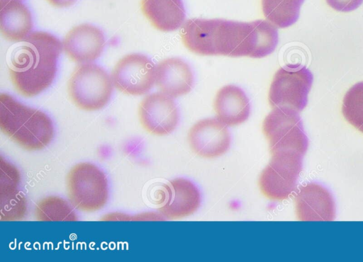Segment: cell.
Instances as JSON below:
<instances>
[{
	"instance_id": "cell-1",
	"label": "cell",
	"mask_w": 363,
	"mask_h": 262,
	"mask_svg": "<svg viewBox=\"0 0 363 262\" xmlns=\"http://www.w3.org/2000/svg\"><path fill=\"white\" fill-rule=\"evenodd\" d=\"M184 45L200 55L262 58L279 42L277 28L268 21L240 22L220 18H191L181 30Z\"/></svg>"
},
{
	"instance_id": "cell-2",
	"label": "cell",
	"mask_w": 363,
	"mask_h": 262,
	"mask_svg": "<svg viewBox=\"0 0 363 262\" xmlns=\"http://www.w3.org/2000/svg\"><path fill=\"white\" fill-rule=\"evenodd\" d=\"M62 42L52 34L33 31L16 48L9 67L16 91L24 97H34L53 82Z\"/></svg>"
},
{
	"instance_id": "cell-3",
	"label": "cell",
	"mask_w": 363,
	"mask_h": 262,
	"mask_svg": "<svg viewBox=\"0 0 363 262\" xmlns=\"http://www.w3.org/2000/svg\"><path fill=\"white\" fill-rule=\"evenodd\" d=\"M0 129L11 141L27 151L45 149L55 135L52 120L45 113L5 93L0 94Z\"/></svg>"
},
{
	"instance_id": "cell-4",
	"label": "cell",
	"mask_w": 363,
	"mask_h": 262,
	"mask_svg": "<svg viewBox=\"0 0 363 262\" xmlns=\"http://www.w3.org/2000/svg\"><path fill=\"white\" fill-rule=\"evenodd\" d=\"M66 186L69 201L79 211L96 212L108 203V178L93 163L79 162L73 166L67 175Z\"/></svg>"
},
{
	"instance_id": "cell-5",
	"label": "cell",
	"mask_w": 363,
	"mask_h": 262,
	"mask_svg": "<svg viewBox=\"0 0 363 262\" xmlns=\"http://www.w3.org/2000/svg\"><path fill=\"white\" fill-rule=\"evenodd\" d=\"M113 90L111 76L104 68L91 62L76 67L67 83L70 100L77 108L86 111H96L105 107Z\"/></svg>"
},
{
	"instance_id": "cell-6",
	"label": "cell",
	"mask_w": 363,
	"mask_h": 262,
	"mask_svg": "<svg viewBox=\"0 0 363 262\" xmlns=\"http://www.w3.org/2000/svg\"><path fill=\"white\" fill-rule=\"evenodd\" d=\"M262 132L271 154L289 152L303 156L307 151L308 139L302 120L296 110L273 108L263 121Z\"/></svg>"
},
{
	"instance_id": "cell-7",
	"label": "cell",
	"mask_w": 363,
	"mask_h": 262,
	"mask_svg": "<svg viewBox=\"0 0 363 262\" xmlns=\"http://www.w3.org/2000/svg\"><path fill=\"white\" fill-rule=\"evenodd\" d=\"M313 81L312 72L301 64H287L275 73L268 100L272 108L303 110Z\"/></svg>"
},
{
	"instance_id": "cell-8",
	"label": "cell",
	"mask_w": 363,
	"mask_h": 262,
	"mask_svg": "<svg viewBox=\"0 0 363 262\" xmlns=\"http://www.w3.org/2000/svg\"><path fill=\"white\" fill-rule=\"evenodd\" d=\"M259 178L261 193L270 200L287 199L295 190L303 168V155L295 152L271 154Z\"/></svg>"
},
{
	"instance_id": "cell-9",
	"label": "cell",
	"mask_w": 363,
	"mask_h": 262,
	"mask_svg": "<svg viewBox=\"0 0 363 262\" xmlns=\"http://www.w3.org/2000/svg\"><path fill=\"white\" fill-rule=\"evenodd\" d=\"M156 66L146 55L132 53L120 59L111 72L114 86L125 94L142 96L155 83Z\"/></svg>"
},
{
	"instance_id": "cell-10",
	"label": "cell",
	"mask_w": 363,
	"mask_h": 262,
	"mask_svg": "<svg viewBox=\"0 0 363 262\" xmlns=\"http://www.w3.org/2000/svg\"><path fill=\"white\" fill-rule=\"evenodd\" d=\"M158 210L164 219L172 220L194 214L201 205L197 186L186 178H177L163 185L157 192Z\"/></svg>"
},
{
	"instance_id": "cell-11",
	"label": "cell",
	"mask_w": 363,
	"mask_h": 262,
	"mask_svg": "<svg viewBox=\"0 0 363 262\" xmlns=\"http://www.w3.org/2000/svg\"><path fill=\"white\" fill-rule=\"evenodd\" d=\"M138 118L142 127L156 136L171 134L177 127L179 113L173 98L162 93L147 95L138 106Z\"/></svg>"
},
{
	"instance_id": "cell-12",
	"label": "cell",
	"mask_w": 363,
	"mask_h": 262,
	"mask_svg": "<svg viewBox=\"0 0 363 262\" xmlns=\"http://www.w3.org/2000/svg\"><path fill=\"white\" fill-rule=\"evenodd\" d=\"M191 150L205 159H214L230 149L231 136L228 126L217 118H204L196 122L188 132Z\"/></svg>"
},
{
	"instance_id": "cell-13",
	"label": "cell",
	"mask_w": 363,
	"mask_h": 262,
	"mask_svg": "<svg viewBox=\"0 0 363 262\" xmlns=\"http://www.w3.org/2000/svg\"><path fill=\"white\" fill-rule=\"evenodd\" d=\"M105 43V36L101 29L89 23H82L73 27L66 34L62 46L71 60L85 64L101 56Z\"/></svg>"
},
{
	"instance_id": "cell-14",
	"label": "cell",
	"mask_w": 363,
	"mask_h": 262,
	"mask_svg": "<svg viewBox=\"0 0 363 262\" xmlns=\"http://www.w3.org/2000/svg\"><path fill=\"white\" fill-rule=\"evenodd\" d=\"M295 211L301 221H333L335 205L330 192L322 185L309 183L302 186L294 198Z\"/></svg>"
},
{
	"instance_id": "cell-15",
	"label": "cell",
	"mask_w": 363,
	"mask_h": 262,
	"mask_svg": "<svg viewBox=\"0 0 363 262\" xmlns=\"http://www.w3.org/2000/svg\"><path fill=\"white\" fill-rule=\"evenodd\" d=\"M155 83L161 92L177 98L190 92L194 74L190 66L179 57L161 61L156 67Z\"/></svg>"
},
{
	"instance_id": "cell-16",
	"label": "cell",
	"mask_w": 363,
	"mask_h": 262,
	"mask_svg": "<svg viewBox=\"0 0 363 262\" xmlns=\"http://www.w3.org/2000/svg\"><path fill=\"white\" fill-rule=\"evenodd\" d=\"M213 108L216 118L230 127L245 123L251 110L248 97L235 85H226L217 92Z\"/></svg>"
},
{
	"instance_id": "cell-17",
	"label": "cell",
	"mask_w": 363,
	"mask_h": 262,
	"mask_svg": "<svg viewBox=\"0 0 363 262\" xmlns=\"http://www.w3.org/2000/svg\"><path fill=\"white\" fill-rule=\"evenodd\" d=\"M32 14L21 0H0V29L11 42H23L32 32Z\"/></svg>"
},
{
	"instance_id": "cell-18",
	"label": "cell",
	"mask_w": 363,
	"mask_h": 262,
	"mask_svg": "<svg viewBox=\"0 0 363 262\" xmlns=\"http://www.w3.org/2000/svg\"><path fill=\"white\" fill-rule=\"evenodd\" d=\"M141 10L152 26L162 32L177 30L186 18L182 0H141Z\"/></svg>"
},
{
	"instance_id": "cell-19",
	"label": "cell",
	"mask_w": 363,
	"mask_h": 262,
	"mask_svg": "<svg viewBox=\"0 0 363 262\" xmlns=\"http://www.w3.org/2000/svg\"><path fill=\"white\" fill-rule=\"evenodd\" d=\"M304 0H262L264 16L277 28H284L298 19Z\"/></svg>"
},
{
	"instance_id": "cell-20",
	"label": "cell",
	"mask_w": 363,
	"mask_h": 262,
	"mask_svg": "<svg viewBox=\"0 0 363 262\" xmlns=\"http://www.w3.org/2000/svg\"><path fill=\"white\" fill-rule=\"evenodd\" d=\"M70 202L65 199L50 195L40 200L34 210L38 221H77V214Z\"/></svg>"
},
{
	"instance_id": "cell-21",
	"label": "cell",
	"mask_w": 363,
	"mask_h": 262,
	"mask_svg": "<svg viewBox=\"0 0 363 262\" xmlns=\"http://www.w3.org/2000/svg\"><path fill=\"white\" fill-rule=\"evenodd\" d=\"M342 113L348 123L363 132V81L355 84L347 91Z\"/></svg>"
},
{
	"instance_id": "cell-22",
	"label": "cell",
	"mask_w": 363,
	"mask_h": 262,
	"mask_svg": "<svg viewBox=\"0 0 363 262\" xmlns=\"http://www.w3.org/2000/svg\"><path fill=\"white\" fill-rule=\"evenodd\" d=\"M1 221H21L26 216L28 201L19 188L0 192Z\"/></svg>"
},
{
	"instance_id": "cell-23",
	"label": "cell",
	"mask_w": 363,
	"mask_h": 262,
	"mask_svg": "<svg viewBox=\"0 0 363 262\" xmlns=\"http://www.w3.org/2000/svg\"><path fill=\"white\" fill-rule=\"evenodd\" d=\"M21 173L17 167L1 156L0 159V191L18 188Z\"/></svg>"
},
{
	"instance_id": "cell-24",
	"label": "cell",
	"mask_w": 363,
	"mask_h": 262,
	"mask_svg": "<svg viewBox=\"0 0 363 262\" xmlns=\"http://www.w3.org/2000/svg\"><path fill=\"white\" fill-rule=\"evenodd\" d=\"M326 1L331 8L342 12L354 11L363 3V0H326Z\"/></svg>"
},
{
	"instance_id": "cell-25",
	"label": "cell",
	"mask_w": 363,
	"mask_h": 262,
	"mask_svg": "<svg viewBox=\"0 0 363 262\" xmlns=\"http://www.w3.org/2000/svg\"><path fill=\"white\" fill-rule=\"evenodd\" d=\"M77 0H47L52 6L57 8L68 7L72 5Z\"/></svg>"
}]
</instances>
